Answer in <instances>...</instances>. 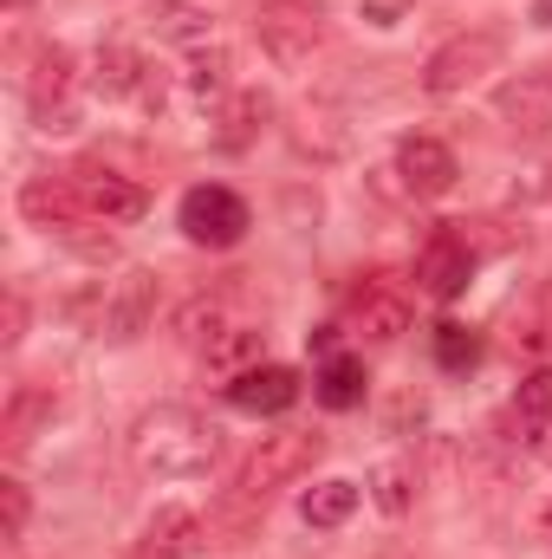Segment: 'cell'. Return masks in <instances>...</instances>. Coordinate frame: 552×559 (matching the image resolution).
I'll return each mask as SVG.
<instances>
[{
  "instance_id": "obj_1",
  "label": "cell",
  "mask_w": 552,
  "mask_h": 559,
  "mask_svg": "<svg viewBox=\"0 0 552 559\" xmlns=\"http://www.w3.org/2000/svg\"><path fill=\"white\" fill-rule=\"evenodd\" d=\"M131 455L156 481H195L221 462V423H208L189 404H156L131 429Z\"/></svg>"
},
{
  "instance_id": "obj_2",
  "label": "cell",
  "mask_w": 552,
  "mask_h": 559,
  "mask_svg": "<svg viewBox=\"0 0 552 559\" xmlns=\"http://www.w3.org/2000/svg\"><path fill=\"white\" fill-rule=\"evenodd\" d=\"M501 59H507V33H501V26H468V33H455V39H442V46L429 52L422 92H429V98H455V92L481 85L488 72H501Z\"/></svg>"
},
{
  "instance_id": "obj_3",
  "label": "cell",
  "mask_w": 552,
  "mask_h": 559,
  "mask_svg": "<svg viewBox=\"0 0 552 559\" xmlns=\"http://www.w3.org/2000/svg\"><path fill=\"white\" fill-rule=\"evenodd\" d=\"M254 39L267 46L274 66L299 72V66H312V52L325 46V13H319V0H261Z\"/></svg>"
},
{
  "instance_id": "obj_4",
  "label": "cell",
  "mask_w": 552,
  "mask_h": 559,
  "mask_svg": "<svg viewBox=\"0 0 552 559\" xmlns=\"http://www.w3.org/2000/svg\"><path fill=\"white\" fill-rule=\"evenodd\" d=\"M176 228H182L195 248H235V241L254 228V215H248V202H241L228 182H195V189L182 195V209H176Z\"/></svg>"
},
{
  "instance_id": "obj_5",
  "label": "cell",
  "mask_w": 552,
  "mask_h": 559,
  "mask_svg": "<svg viewBox=\"0 0 552 559\" xmlns=\"http://www.w3.org/2000/svg\"><path fill=\"white\" fill-rule=\"evenodd\" d=\"M156 274L149 267H131V274L118 280L111 293H105V312H98V332L111 338V345H131L149 332V319H156Z\"/></svg>"
},
{
  "instance_id": "obj_6",
  "label": "cell",
  "mask_w": 552,
  "mask_h": 559,
  "mask_svg": "<svg viewBox=\"0 0 552 559\" xmlns=\"http://www.w3.org/2000/svg\"><path fill=\"white\" fill-rule=\"evenodd\" d=\"M345 332H358L364 345H397L404 332H410V299L397 293V286H358L351 293V306H345Z\"/></svg>"
},
{
  "instance_id": "obj_7",
  "label": "cell",
  "mask_w": 552,
  "mask_h": 559,
  "mask_svg": "<svg viewBox=\"0 0 552 559\" xmlns=\"http://www.w3.org/2000/svg\"><path fill=\"white\" fill-rule=\"evenodd\" d=\"M92 85H98L105 98H137V105H149V111H163V79L149 72V59L131 52V46H98Z\"/></svg>"
},
{
  "instance_id": "obj_8",
  "label": "cell",
  "mask_w": 552,
  "mask_h": 559,
  "mask_svg": "<svg viewBox=\"0 0 552 559\" xmlns=\"http://www.w3.org/2000/svg\"><path fill=\"white\" fill-rule=\"evenodd\" d=\"M494 111L520 131V138H547L552 131V66H533L520 79H507L494 92Z\"/></svg>"
},
{
  "instance_id": "obj_9",
  "label": "cell",
  "mask_w": 552,
  "mask_h": 559,
  "mask_svg": "<svg viewBox=\"0 0 552 559\" xmlns=\"http://www.w3.org/2000/svg\"><path fill=\"white\" fill-rule=\"evenodd\" d=\"M72 85H79V59H72L65 46H46V52L33 59V79H26L33 118H39L46 131H65V98H72Z\"/></svg>"
},
{
  "instance_id": "obj_10",
  "label": "cell",
  "mask_w": 552,
  "mask_h": 559,
  "mask_svg": "<svg viewBox=\"0 0 552 559\" xmlns=\"http://www.w3.org/2000/svg\"><path fill=\"white\" fill-rule=\"evenodd\" d=\"M228 404H235V411H248V417H279V411H292V404H299V371L267 358V365H254V371L228 378Z\"/></svg>"
},
{
  "instance_id": "obj_11",
  "label": "cell",
  "mask_w": 552,
  "mask_h": 559,
  "mask_svg": "<svg viewBox=\"0 0 552 559\" xmlns=\"http://www.w3.org/2000/svg\"><path fill=\"white\" fill-rule=\"evenodd\" d=\"M72 189L85 202V215H105V222H137L149 215V189L131 176H111V169H72Z\"/></svg>"
},
{
  "instance_id": "obj_12",
  "label": "cell",
  "mask_w": 552,
  "mask_h": 559,
  "mask_svg": "<svg viewBox=\"0 0 552 559\" xmlns=\"http://www.w3.org/2000/svg\"><path fill=\"white\" fill-rule=\"evenodd\" d=\"M208 547V527H202V514H189V508H156L149 521H143L137 559H195Z\"/></svg>"
},
{
  "instance_id": "obj_13",
  "label": "cell",
  "mask_w": 552,
  "mask_h": 559,
  "mask_svg": "<svg viewBox=\"0 0 552 559\" xmlns=\"http://www.w3.org/2000/svg\"><path fill=\"white\" fill-rule=\"evenodd\" d=\"M468 274H475L468 241L448 235V228H435V235L422 241V254H416V280H422V293H429V299H455V293L468 286Z\"/></svg>"
},
{
  "instance_id": "obj_14",
  "label": "cell",
  "mask_w": 552,
  "mask_h": 559,
  "mask_svg": "<svg viewBox=\"0 0 552 559\" xmlns=\"http://www.w3.org/2000/svg\"><path fill=\"white\" fill-rule=\"evenodd\" d=\"M397 176L410 195H448L461 169H455V150L442 138H404L397 143Z\"/></svg>"
},
{
  "instance_id": "obj_15",
  "label": "cell",
  "mask_w": 552,
  "mask_h": 559,
  "mask_svg": "<svg viewBox=\"0 0 552 559\" xmlns=\"http://www.w3.org/2000/svg\"><path fill=\"white\" fill-rule=\"evenodd\" d=\"M20 215H26L33 228H72V222L85 215V202H79L72 176H65V182H59V176H39V182L20 189Z\"/></svg>"
},
{
  "instance_id": "obj_16",
  "label": "cell",
  "mask_w": 552,
  "mask_h": 559,
  "mask_svg": "<svg viewBox=\"0 0 552 559\" xmlns=\"http://www.w3.org/2000/svg\"><path fill=\"white\" fill-rule=\"evenodd\" d=\"M267 118H274V98L267 92H228L221 111H215V143L221 150H248V143L267 131Z\"/></svg>"
},
{
  "instance_id": "obj_17",
  "label": "cell",
  "mask_w": 552,
  "mask_h": 559,
  "mask_svg": "<svg viewBox=\"0 0 552 559\" xmlns=\"http://www.w3.org/2000/svg\"><path fill=\"white\" fill-rule=\"evenodd\" d=\"M59 417V391L52 384H20L13 391V404H7V423H0V436H7V455H20L26 442H33V429L39 423Z\"/></svg>"
},
{
  "instance_id": "obj_18",
  "label": "cell",
  "mask_w": 552,
  "mask_h": 559,
  "mask_svg": "<svg viewBox=\"0 0 552 559\" xmlns=\"http://www.w3.org/2000/svg\"><path fill=\"white\" fill-rule=\"evenodd\" d=\"M208 371H221V378H241V371H254V365H267V332L261 325H228L208 352Z\"/></svg>"
},
{
  "instance_id": "obj_19",
  "label": "cell",
  "mask_w": 552,
  "mask_h": 559,
  "mask_svg": "<svg viewBox=\"0 0 552 559\" xmlns=\"http://www.w3.org/2000/svg\"><path fill=\"white\" fill-rule=\"evenodd\" d=\"M149 26H156V39H169L182 52H202L208 46V13L195 0H149Z\"/></svg>"
},
{
  "instance_id": "obj_20",
  "label": "cell",
  "mask_w": 552,
  "mask_h": 559,
  "mask_svg": "<svg viewBox=\"0 0 552 559\" xmlns=\"http://www.w3.org/2000/svg\"><path fill=\"white\" fill-rule=\"evenodd\" d=\"M364 358H351V352H332L325 365H319V404L325 411H358L364 404Z\"/></svg>"
},
{
  "instance_id": "obj_21",
  "label": "cell",
  "mask_w": 552,
  "mask_h": 559,
  "mask_svg": "<svg viewBox=\"0 0 552 559\" xmlns=\"http://www.w3.org/2000/svg\"><path fill=\"white\" fill-rule=\"evenodd\" d=\"M299 514H305V527H345L358 514V481H319V488H305Z\"/></svg>"
},
{
  "instance_id": "obj_22",
  "label": "cell",
  "mask_w": 552,
  "mask_h": 559,
  "mask_svg": "<svg viewBox=\"0 0 552 559\" xmlns=\"http://www.w3.org/2000/svg\"><path fill=\"white\" fill-rule=\"evenodd\" d=\"M371 501L397 521V514H410L416 501V462H404V455H391V462H377L371 468Z\"/></svg>"
},
{
  "instance_id": "obj_23",
  "label": "cell",
  "mask_w": 552,
  "mask_h": 559,
  "mask_svg": "<svg viewBox=\"0 0 552 559\" xmlns=\"http://www.w3.org/2000/svg\"><path fill=\"white\" fill-rule=\"evenodd\" d=\"M221 332H228V306H221V299H189V306L176 312V338L195 345V352H208Z\"/></svg>"
},
{
  "instance_id": "obj_24",
  "label": "cell",
  "mask_w": 552,
  "mask_h": 559,
  "mask_svg": "<svg viewBox=\"0 0 552 559\" xmlns=\"http://www.w3.org/2000/svg\"><path fill=\"white\" fill-rule=\"evenodd\" d=\"M235 66H228V52L221 46H202V52H189V92L195 98H228L235 92V79H228Z\"/></svg>"
},
{
  "instance_id": "obj_25",
  "label": "cell",
  "mask_w": 552,
  "mask_h": 559,
  "mask_svg": "<svg viewBox=\"0 0 552 559\" xmlns=\"http://www.w3.org/2000/svg\"><path fill=\"white\" fill-rule=\"evenodd\" d=\"M475 358H481V338H475L468 325H455V319L435 325V365H442V371H468Z\"/></svg>"
},
{
  "instance_id": "obj_26",
  "label": "cell",
  "mask_w": 552,
  "mask_h": 559,
  "mask_svg": "<svg viewBox=\"0 0 552 559\" xmlns=\"http://www.w3.org/2000/svg\"><path fill=\"white\" fill-rule=\"evenodd\" d=\"M514 417H520V429L552 417V365H540V371L520 378V391H514Z\"/></svg>"
},
{
  "instance_id": "obj_27",
  "label": "cell",
  "mask_w": 552,
  "mask_h": 559,
  "mask_svg": "<svg viewBox=\"0 0 552 559\" xmlns=\"http://www.w3.org/2000/svg\"><path fill=\"white\" fill-rule=\"evenodd\" d=\"M26 514H33L26 481H20V475H0V540H7V547L26 534Z\"/></svg>"
},
{
  "instance_id": "obj_28",
  "label": "cell",
  "mask_w": 552,
  "mask_h": 559,
  "mask_svg": "<svg viewBox=\"0 0 552 559\" xmlns=\"http://www.w3.org/2000/svg\"><path fill=\"white\" fill-rule=\"evenodd\" d=\"M527 449H533L540 462H552V417L547 423H527Z\"/></svg>"
},
{
  "instance_id": "obj_29",
  "label": "cell",
  "mask_w": 552,
  "mask_h": 559,
  "mask_svg": "<svg viewBox=\"0 0 552 559\" xmlns=\"http://www.w3.org/2000/svg\"><path fill=\"white\" fill-rule=\"evenodd\" d=\"M20 325H26V299L7 293V345H20Z\"/></svg>"
},
{
  "instance_id": "obj_30",
  "label": "cell",
  "mask_w": 552,
  "mask_h": 559,
  "mask_svg": "<svg viewBox=\"0 0 552 559\" xmlns=\"http://www.w3.org/2000/svg\"><path fill=\"white\" fill-rule=\"evenodd\" d=\"M540 540H552V501H547V514H540Z\"/></svg>"
}]
</instances>
